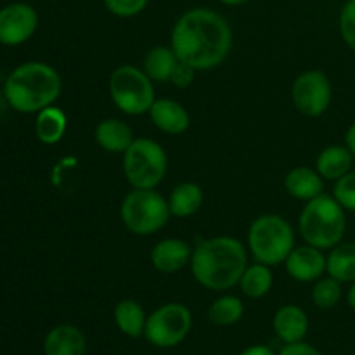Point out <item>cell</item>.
I'll return each mask as SVG.
<instances>
[{"label": "cell", "mask_w": 355, "mask_h": 355, "mask_svg": "<svg viewBox=\"0 0 355 355\" xmlns=\"http://www.w3.org/2000/svg\"><path fill=\"white\" fill-rule=\"evenodd\" d=\"M338 30L343 44L355 52V0H347L338 16Z\"/></svg>", "instance_id": "cell-28"}, {"label": "cell", "mask_w": 355, "mask_h": 355, "mask_svg": "<svg viewBox=\"0 0 355 355\" xmlns=\"http://www.w3.org/2000/svg\"><path fill=\"white\" fill-rule=\"evenodd\" d=\"M277 355H322V354L321 350L309 345V343L297 342V343H286Z\"/></svg>", "instance_id": "cell-32"}, {"label": "cell", "mask_w": 355, "mask_h": 355, "mask_svg": "<svg viewBox=\"0 0 355 355\" xmlns=\"http://www.w3.org/2000/svg\"><path fill=\"white\" fill-rule=\"evenodd\" d=\"M170 47L179 61L196 71L214 69L231 52L232 28L217 10L194 7L175 21L170 35Z\"/></svg>", "instance_id": "cell-1"}, {"label": "cell", "mask_w": 355, "mask_h": 355, "mask_svg": "<svg viewBox=\"0 0 355 355\" xmlns=\"http://www.w3.org/2000/svg\"><path fill=\"white\" fill-rule=\"evenodd\" d=\"M333 198L347 211H354L355 214V170H350L347 175L336 180L335 187H333Z\"/></svg>", "instance_id": "cell-29"}, {"label": "cell", "mask_w": 355, "mask_h": 355, "mask_svg": "<svg viewBox=\"0 0 355 355\" xmlns=\"http://www.w3.org/2000/svg\"><path fill=\"white\" fill-rule=\"evenodd\" d=\"M295 248V232L290 222L276 214L257 217L248 229V252L259 263L274 267L286 262Z\"/></svg>", "instance_id": "cell-5"}, {"label": "cell", "mask_w": 355, "mask_h": 355, "mask_svg": "<svg viewBox=\"0 0 355 355\" xmlns=\"http://www.w3.org/2000/svg\"><path fill=\"white\" fill-rule=\"evenodd\" d=\"M45 2H55V0H45Z\"/></svg>", "instance_id": "cell-37"}, {"label": "cell", "mask_w": 355, "mask_h": 355, "mask_svg": "<svg viewBox=\"0 0 355 355\" xmlns=\"http://www.w3.org/2000/svg\"><path fill=\"white\" fill-rule=\"evenodd\" d=\"M284 189L291 198L307 203L324 193V179L315 168L297 166L284 177Z\"/></svg>", "instance_id": "cell-18"}, {"label": "cell", "mask_w": 355, "mask_h": 355, "mask_svg": "<svg viewBox=\"0 0 355 355\" xmlns=\"http://www.w3.org/2000/svg\"><path fill=\"white\" fill-rule=\"evenodd\" d=\"M291 101L298 113L304 116H321L331 106V80L321 69H309V71L300 73L291 87Z\"/></svg>", "instance_id": "cell-10"}, {"label": "cell", "mask_w": 355, "mask_h": 355, "mask_svg": "<svg viewBox=\"0 0 355 355\" xmlns=\"http://www.w3.org/2000/svg\"><path fill=\"white\" fill-rule=\"evenodd\" d=\"M243 315H245V304L241 302V298L234 297V295H224V297L215 298L208 307L210 322L215 326H222V328L236 324L241 321Z\"/></svg>", "instance_id": "cell-26"}, {"label": "cell", "mask_w": 355, "mask_h": 355, "mask_svg": "<svg viewBox=\"0 0 355 355\" xmlns=\"http://www.w3.org/2000/svg\"><path fill=\"white\" fill-rule=\"evenodd\" d=\"M107 87L114 106L128 116L148 113L156 101L155 82L137 66H118L111 73Z\"/></svg>", "instance_id": "cell-8"}, {"label": "cell", "mask_w": 355, "mask_h": 355, "mask_svg": "<svg viewBox=\"0 0 355 355\" xmlns=\"http://www.w3.org/2000/svg\"><path fill=\"white\" fill-rule=\"evenodd\" d=\"M354 155L345 144H333L322 149L315 159V170L329 182H336L352 170Z\"/></svg>", "instance_id": "cell-19"}, {"label": "cell", "mask_w": 355, "mask_h": 355, "mask_svg": "<svg viewBox=\"0 0 355 355\" xmlns=\"http://www.w3.org/2000/svg\"><path fill=\"white\" fill-rule=\"evenodd\" d=\"M345 300H347V305H349V307L355 312V281L354 283H350L349 290H347L345 293Z\"/></svg>", "instance_id": "cell-35"}, {"label": "cell", "mask_w": 355, "mask_h": 355, "mask_svg": "<svg viewBox=\"0 0 355 355\" xmlns=\"http://www.w3.org/2000/svg\"><path fill=\"white\" fill-rule=\"evenodd\" d=\"M120 217L127 231L137 236H151L168 224V200L155 189H134L123 198Z\"/></svg>", "instance_id": "cell-6"}, {"label": "cell", "mask_w": 355, "mask_h": 355, "mask_svg": "<svg viewBox=\"0 0 355 355\" xmlns=\"http://www.w3.org/2000/svg\"><path fill=\"white\" fill-rule=\"evenodd\" d=\"M94 139L99 148L111 155H123L135 141L132 128L120 118H106L99 121L94 132Z\"/></svg>", "instance_id": "cell-17"}, {"label": "cell", "mask_w": 355, "mask_h": 355, "mask_svg": "<svg viewBox=\"0 0 355 355\" xmlns=\"http://www.w3.org/2000/svg\"><path fill=\"white\" fill-rule=\"evenodd\" d=\"M179 58L175 55L172 47H159L151 49L144 58V71L153 82H170L173 69H175Z\"/></svg>", "instance_id": "cell-25"}, {"label": "cell", "mask_w": 355, "mask_h": 355, "mask_svg": "<svg viewBox=\"0 0 355 355\" xmlns=\"http://www.w3.org/2000/svg\"><path fill=\"white\" fill-rule=\"evenodd\" d=\"M189 267L198 284L211 291H227L239 284L248 267V248L231 236L203 239L193 248Z\"/></svg>", "instance_id": "cell-2"}, {"label": "cell", "mask_w": 355, "mask_h": 355, "mask_svg": "<svg viewBox=\"0 0 355 355\" xmlns=\"http://www.w3.org/2000/svg\"><path fill=\"white\" fill-rule=\"evenodd\" d=\"M62 82L54 66L28 61L16 66L3 82V97L9 107L23 114H37L61 96Z\"/></svg>", "instance_id": "cell-3"}, {"label": "cell", "mask_w": 355, "mask_h": 355, "mask_svg": "<svg viewBox=\"0 0 355 355\" xmlns=\"http://www.w3.org/2000/svg\"><path fill=\"white\" fill-rule=\"evenodd\" d=\"M284 266L291 279L298 283H314L326 274V255L315 246H295Z\"/></svg>", "instance_id": "cell-12"}, {"label": "cell", "mask_w": 355, "mask_h": 355, "mask_svg": "<svg viewBox=\"0 0 355 355\" xmlns=\"http://www.w3.org/2000/svg\"><path fill=\"white\" fill-rule=\"evenodd\" d=\"M220 3H224V6L227 7H239V6H245L248 0H218Z\"/></svg>", "instance_id": "cell-36"}, {"label": "cell", "mask_w": 355, "mask_h": 355, "mask_svg": "<svg viewBox=\"0 0 355 355\" xmlns=\"http://www.w3.org/2000/svg\"><path fill=\"white\" fill-rule=\"evenodd\" d=\"M68 130V116L54 104L38 111L35 118V135L45 146H54L64 137Z\"/></svg>", "instance_id": "cell-20"}, {"label": "cell", "mask_w": 355, "mask_h": 355, "mask_svg": "<svg viewBox=\"0 0 355 355\" xmlns=\"http://www.w3.org/2000/svg\"><path fill=\"white\" fill-rule=\"evenodd\" d=\"M326 274L342 284L355 281V243L342 241L326 255Z\"/></svg>", "instance_id": "cell-21"}, {"label": "cell", "mask_w": 355, "mask_h": 355, "mask_svg": "<svg viewBox=\"0 0 355 355\" xmlns=\"http://www.w3.org/2000/svg\"><path fill=\"white\" fill-rule=\"evenodd\" d=\"M343 295H345L343 293V284L331 276L319 277L312 284V302H314L315 307L324 309V311L336 307L342 302Z\"/></svg>", "instance_id": "cell-27"}, {"label": "cell", "mask_w": 355, "mask_h": 355, "mask_svg": "<svg viewBox=\"0 0 355 355\" xmlns=\"http://www.w3.org/2000/svg\"><path fill=\"white\" fill-rule=\"evenodd\" d=\"M114 322H116V328L128 338H139V336H144L148 315L139 302L123 298L114 307Z\"/></svg>", "instance_id": "cell-23"}, {"label": "cell", "mask_w": 355, "mask_h": 355, "mask_svg": "<svg viewBox=\"0 0 355 355\" xmlns=\"http://www.w3.org/2000/svg\"><path fill=\"white\" fill-rule=\"evenodd\" d=\"M110 14L116 17H135L148 7L149 0H103Z\"/></svg>", "instance_id": "cell-30"}, {"label": "cell", "mask_w": 355, "mask_h": 355, "mask_svg": "<svg viewBox=\"0 0 355 355\" xmlns=\"http://www.w3.org/2000/svg\"><path fill=\"white\" fill-rule=\"evenodd\" d=\"M168 156L159 142L137 137L123 153V175L134 189H156L165 179Z\"/></svg>", "instance_id": "cell-7"}, {"label": "cell", "mask_w": 355, "mask_h": 355, "mask_svg": "<svg viewBox=\"0 0 355 355\" xmlns=\"http://www.w3.org/2000/svg\"><path fill=\"white\" fill-rule=\"evenodd\" d=\"M345 146L350 149V153H352L354 158H355V121H354L352 125H350L349 128H347V132H345Z\"/></svg>", "instance_id": "cell-34"}, {"label": "cell", "mask_w": 355, "mask_h": 355, "mask_svg": "<svg viewBox=\"0 0 355 355\" xmlns=\"http://www.w3.org/2000/svg\"><path fill=\"white\" fill-rule=\"evenodd\" d=\"M148 114L155 127L168 135L184 134L191 125V116L186 107L173 99H156Z\"/></svg>", "instance_id": "cell-14"}, {"label": "cell", "mask_w": 355, "mask_h": 355, "mask_svg": "<svg viewBox=\"0 0 355 355\" xmlns=\"http://www.w3.org/2000/svg\"><path fill=\"white\" fill-rule=\"evenodd\" d=\"M205 201L203 189L196 182H182L172 189L168 196V208L172 217L186 218L196 214Z\"/></svg>", "instance_id": "cell-22"}, {"label": "cell", "mask_w": 355, "mask_h": 355, "mask_svg": "<svg viewBox=\"0 0 355 355\" xmlns=\"http://www.w3.org/2000/svg\"><path fill=\"white\" fill-rule=\"evenodd\" d=\"M193 328V314L179 302L162 305L148 315L144 338L158 349H173L189 335Z\"/></svg>", "instance_id": "cell-9"}, {"label": "cell", "mask_w": 355, "mask_h": 355, "mask_svg": "<svg viewBox=\"0 0 355 355\" xmlns=\"http://www.w3.org/2000/svg\"><path fill=\"white\" fill-rule=\"evenodd\" d=\"M274 333L277 338L286 345V343L304 342L309 331V315L298 305H283L276 312L272 321Z\"/></svg>", "instance_id": "cell-15"}, {"label": "cell", "mask_w": 355, "mask_h": 355, "mask_svg": "<svg viewBox=\"0 0 355 355\" xmlns=\"http://www.w3.org/2000/svg\"><path fill=\"white\" fill-rule=\"evenodd\" d=\"M272 284L274 274L270 270V267L259 262L246 267L241 279H239V288H241L243 295L252 298V300H259V298L266 297L272 290Z\"/></svg>", "instance_id": "cell-24"}, {"label": "cell", "mask_w": 355, "mask_h": 355, "mask_svg": "<svg viewBox=\"0 0 355 355\" xmlns=\"http://www.w3.org/2000/svg\"><path fill=\"white\" fill-rule=\"evenodd\" d=\"M193 246L184 239L166 238L156 243L151 250V263L158 272L175 274L189 266Z\"/></svg>", "instance_id": "cell-13"}, {"label": "cell", "mask_w": 355, "mask_h": 355, "mask_svg": "<svg viewBox=\"0 0 355 355\" xmlns=\"http://www.w3.org/2000/svg\"><path fill=\"white\" fill-rule=\"evenodd\" d=\"M239 355H276L274 350L267 345H252L246 347Z\"/></svg>", "instance_id": "cell-33"}, {"label": "cell", "mask_w": 355, "mask_h": 355, "mask_svg": "<svg viewBox=\"0 0 355 355\" xmlns=\"http://www.w3.org/2000/svg\"><path fill=\"white\" fill-rule=\"evenodd\" d=\"M194 76H196V69L191 68L186 62L179 61L175 69H173L172 76H170V83H173L179 89H186V87H189L194 82Z\"/></svg>", "instance_id": "cell-31"}, {"label": "cell", "mask_w": 355, "mask_h": 355, "mask_svg": "<svg viewBox=\"0 0 355 355\" xmlns=\"http://www.w3.org/2000/svg\"><path fill=\"white\" fill-rule=\"evenodd\" d=\"M298 232L305 245L331 250L340 245L347 232V210L333 194H319L307 201L298 217Z\"/></svg>", "instance_id": "cell-4"}, {"label": "cell", "mask_w": 355, "mask_h": 355, "mask_svg": "<svg viewBox=\"0 0 355 355\" xmlns=\"http://www.w3.org/2000/svg\"><path fill=\"white\" fill-rule=\"evenodd\" d=\"M87 340L73 324L54 326L44 340L45 355H85Z\"/></svg>", "instance_id": "cell-16"}, {"label": "cell", "mask_w": 355, "mask_h": 355, "mask_svg": "<svg viewBox=\"0 0 355 355\" xmlns=\"http://www.w3.org/2000/svg\"><path fill=\"white\" fill-rule=\"evenodd\" d=\"M38 17L37 9L26 2L7 3L0 9V44L6 47L23 45L37 33Z\"/></svg>", "instance_id": "cell-11"}]
</instances>
